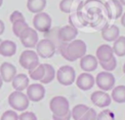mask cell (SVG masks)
Returning <instances> with one entry per match:
<instances>
[{"instance_id":"1","label":"cell","mask_w":125,"mask_h":120,"mask_svg":"<svg viewBox=\"0 0 125 120\" xmlns=\"http://www.w3.org/2000/svg\"><path fill=\"white\" fill-rule=\"evenodd\" d=\"M87 52V45L81 39H74L71 42H64L59 50L61 56L68 60L74 61L76 60H80L82 57L86 55Z\"/></svg>"},{"instance_id":"2","label":"cell","mask_w":125,"mask_h":120,"mask_svg":"<svg viewBox=\"0 0 125 120\" xmlns=\"http://www.w3.org/2000/svg\"><path fill=\"white\" fill-rule=\"evenodd\" d=\"M10 106L16 111H24L29 105V100L26 94L20 91H14L8 98Z\"/></svg>"},{"instance_id":"3","label":"cell","mask_w":125,"mask_h":120,"mask_svg":"<svg viewBox=\"0 0 125 120\" xmlns=\"http://www.w3.org/2000/svg\"><path fill=\"white\" fill-rule=\"evenodd\" d=\"M50 109L54 115L62 116L65 115L70 111L69 108V101L66 98L62 96H56L54 97L49 103Z\"/></svg>"},{"instance_id":"4","label":"cell","mask_w":125,"mask_h":120,"mask_svg":"<svg viewBox=\"0 0 125 120\" xmlns=\"http://www.w3.org/2000/svg\"><path fill=\"white\" fill-rule=\"evenodd\" d=\"M56 78L61 85L69 86L72 83H74L76 79L75 70L70 65H62L56 72Z\"/></svg>"},{"instance_id":"5","label":"cell","mask_w":125,"mask_h":120,"mask_svg":"<svg viewBox=\"0 0 125 120\" xmlns=\"http://www.w3.org/2000/svg\"><path fill=\"white\" fill-rule=\"evenodd\" d=\"M95 84L101 91H110L114 88L115 85V77L111 72L102 71L99 72L95 78Z\"/></svg>"},{"instance_id":"6","label":"cell","mask_w":125,"mask_h":120,"mask_svg":"<svg viewBox=\"0 0 125 120\" xmlns=\"http://www.w3.org/2000/svg\"><path fill=\"white\" fill-rule=\"evenodd\" d=\"M19 62L21 67L27 70H32L39 64V57L36 52L32 50H25L21 54Z\"/></svg>"},{"instance_id":"7","label":"cell","mask_w":125,"mask_h":120,"mask_svg":"<svg viewBox=\"0 0 125 120\" xmlns=\"http://www.w3.org/2000/svg\"><path fill=\"white\" fill-rule=\"evenodd\" d=\"M32 21H33V27L37 32L39 31L42 33H46L51 29L52 19L45 12L35 14Z\"/></svg>"},{"instance_id":"8","label":"cell","mask_w":125,"mask_h":120,"mask_svg":"<svg viewBox=\"0 0 125 120\" xmlns=\"http://www.w3.org/2000/svg\"><path fill=\"white\" fill-rule=\"evenodd\" d=\"M35 48H36V53L38 57L43 58V59L52 58L56 53L55 45L52 43V41H50L47 38H43L39 40Z\"/></svg>"},{"instance_id":"9","label":"cell","mask_w":125,"mask_h":120,"mask_svg":"<svg viewBox=\"0 0 125 120\" xmlns=\"http://www.w3.org/2000/svg\"><path fill=\"white\" fill-rule=\"evenodd\" d=\"M21 44L29 49H32L34 47H36L37 43H38V33L34 28L31 27H27L26 29L23 30V32L21 34V36L19 37Z\"/></svg>"},{"instance_id":"10","label":"cell","mask_w":125,"mask_h":120,"mask_svg":"<svg viewBox=\"0 0 125 120\" xmlns=\"http://www.w3.org/2000/svg\"><path fill=\"white\" fill-rule=\"evenodd\" d=\"M26 96L33 102L40 101L45 97V88L41 83H32L26 88Z\"/></svg>"},{"instance_id":"11","label":"cell","mask_w":125,"mask_h":120,"mask_svg":"<svg viewBox=\"0 0 125 120\" xmlns=\"http://www.w3.org/2000/svg\"><path fill=\"white\" fill-rule=\"evenodd\" d=\"M111 97L104 91H95L91 95V101L98 107H106L111 103Z\"/></svg>"},{"instance_id":"12","label":"cell","mask_w":125,"mask_h":120,"mask_svg":"<svg viewBox=\"0 0 125 120\" xmlns=\"http://www.w3.org/2000/svg\"><path fill=\"white\" fill-rule=\"evenodd\" d=\"M76 86L82 91H88L93 88L95 84V78L90 72H82L75 79Z\"/></svg>"},{"instance_id":"13","label":"cell","mask_w":125,"mask_h":120,"mask_svg":"<svg viewBox=\"0 0 125 120\" xmlns=\"http://www.w3.org/2000/svg\"><path fill=\"white\" fill-rule=\"evenodd\" d=\"M17 75V68L14 64L11 62H3L0 65V76L3 80V82L10 83L14 79V77Z\"/></svg>"},{"instance_id":"14","label":"cell","mask_w":125,"mask_h":120,"mask_svg":"<svg viewBox=\"0 0 125 120\" xmlns=\"http://www.w3.org/2000/svg\"><path fill=\"white\" fill-rule=\"evenodd\" d=\"M77 34H78L77 28L71 24L59 27V37L62 42H66V43L71 42L76 38Z\"/></svg>"},{"instance_id":"15","label":"cell","mask_w":125,"mask_h":120,"mask_svg":"<svg viewBox=\"0 0 125 120\" xmlns=\"http://www.w3.org/2000/svg\"><path fill=\"white\" fill-rule=\"evenodd\" d=\"M96 58L99 62H105L114 58V53L112 47L108 44H102L97 48Z\"/></svg>"},{"instance_id":"16","label":"cell","mask_w":125,"mask_h":120,"mask_svg":"<svg viewBox=\"0 0 125 120\" xmlns=\"http://www.w3.org/2000/svg\"><path fill=\"white\" fill-rule=\"evenodd\" d=\"M105 8L107 10L109 19L111 20H117L121 18L123 14V6L118 0H108L105 3Z\"/></svg>"},{"instance_id":"17","label":"cell","mask_w":125,"mask_h":120,"mask_svg":"<svg viewBox=\"0 0 125 120\" xmlns=\"http://www.w3.org/2000/svg\"><path fill=\"white\" fill-rule=\"evenodd\" d=\"M102 38L106 42H114L120 36L119 27L115 24H109L104 26L101 32Z\"/></svg>"},{"instance_id":"18","label":"cell","mask_w":125,"mask_h":120,"mask_svg":"<svg viewBox=\"0 0 125 120\" xmlns=\"http://www.w3.org/2000/svg\"><path fill=\"white\" fill-rule=\"evenodd\" d=\"M98 60L96 56L93 55H85L80 59V67L84 72H92L96 70L98 67Z\"/></svg>"},{"instance_id":"19","label":"cell","mask_w":125,"mask_h":120,"mask_svg":"<svg viewBox=\"0 0 125 120\" xmlns=\"http://www.w3.org/2000/svg\"><path fill=\"white\" fill-rule=\"evenodd\" d=\"M11 83L15 91L22 92L29 86V77L24 73H19L14 77Z\"/></svg>"},{"instance_id":"20","label":"cell","mask_w":125,"mask_h":120,"mask_svg":"<svg viewBox=\"0 0 125 120\" xmlns=\"http://www.w3.org/2000/svg\"><path fill=\"white\" fill-rule=\"evenodd\" d=\"M17 52V44L12 40H4L0 44V55L3 57H12Z\"/></svg>"},{"instance_id":"21","label":"cell","mask_w":125,"mask_h":120,"mask_svg":"<svg viewBox=\"0 0 125 120\" xmlns=\"http://www.w3.org/2000/svg\"><path fill=\"white\" fill-rule=\"evenodd\" d=\"M45 38L49 39L50 41H52V43L55 45L56 47V52H59L60 48L62 47V45L64 43L62 42L60 37H59V27H55V28H51L48 32L45 33Z\"/></svg>"},{"instance_id":"22","label":"cell","mask_w":125,"mask_h":120,"mask_svg":"<svg viewBox=\"0 0 125 120\" xmlns=\"http://www.w3.org/2000/svg\"><path fill=\"white\" fill-rule=\"evenodd\" d=\"M46 4H47L46 0H27L26 7L30 13L38 14L43 12V10L46 7Z\"/></svg>"},{"instance_id":"23","label":"cell","mask_w":125,"mask_h":120,"mask_svg":"<svg viewBox=\"0 0 125 120\" xmlns=\"http://www.w3.org/2000/svg\"><path fill=\"white\" fill-rule=\"evenodd\" d=\"M111 100L117 103L125 102V85H118L111 90Z\"/></svg>"},{"instance_id":"24","label":"cell","mask_w":125,"mask_h":120,"mask_svg":"<svg viewBox=\"0 0 125 120\" xmlns=\"http://www.w3.org/2000/svg\"><path fill=\"white\" fill-rule=\"evenodd\" d=\"M112 50L114 55L118 57L125 56V36H119L114 42L112 46Z\"/></svg>"},{"instance_id":"25","label":"cell","mask_w":125,"mask_h":120,"mask_svg":"<svg viewBox=\"0 0 125 120\" xmlns=\"http://www.w3.org/2000/svg\"><path fill=\"white\" fill-rule=\"evenodd\" d=\"M44 67H45V73H44V76L41 79L40 83L41 84H49L55 79L56 71H55V68L53 67V65H51L49 63H44Z\"/></svg>"},{"instance_id":"26","label":"cell","mask_w":125,"mask_h":120,"mask_svg":"<svg viewBox=\"0 0 125 120\" xmlns=\"http://www.w3.org/2000/svg\"><path fill=\"white\" fill-rule=\"evenodd\" d=\"M45 73V67H44V63H39L34 69L32 70H28V75L29 78H31L34 81H41V79L43 78Z\"/></svg>"},{"instance_id":"27","label":"cell","mask_w":125,"mask_h":120,"mask_svg":"<svg viewBox=\"0 0 125 120\" xmlns=\"http://www.w3.org/2000/svg\"><path fill=\"white\" fill-rule=\"evenodd\" d=\"M88 109H89V106L86 104H82V103L76 104L70 110L71 111V118H73V120H80L81 117L86 113V111Z\"/></svg>"},{"instance_id":"28","label":"cell","mask_w":125,"mask_h":120,"mask_svg":"<svg viewBox=\"0 0 125 120\" xmlns=\"http://www.w3.org/2000/svg\"><path fill=\"white\" fill-rule=\"evenodd\" d=\"M27 27H28V24L25 21V20H17L15 22H13L12 29H13L14 34L17 37H20L21 34L23 32V30L26 29Z\"/></svg>"},{"instance_id":"29","label":"cell","mask_w":125,"mask_h":120,"mask_svg":"<svg viewBox=\"0 0 125 120\" xmlns=\"http://www.w3.org/2000/svg\"><path fill=\"white\" fill-rule=\"evenodd\" d=\"M75 0H61L60 4H59V8L60 10L62 12V13H65V14H69L71 12V9H72V5H73V2Z\"/></svg>"},{"instance_id":"30","label":"cell","mask_w":125,"mask_h":120,"mask_svg":"<svg viewBox=\"0 0 125 120\" xmlns=\"http://www.w3.org/2000/svg\"><path fill=\"white\" fill-rule=\"evenodd\" d=\"M115 116L114 113L109 109H104L97 115L96 120H114Z\"/></svg>"},{"instance_id":"31","label":"cell","mask_w":125,"mask_h":120,"mask_svg":"<svg viewBox=\"0 0 125 120\" xmlns=\"http://www.w3.org/2000/svg\"><path fill=\"white\" fill-rule=\"evenodd\" d=\"M100 65L102 66V68L104 70V71H112L116 68V65H117V61H116V59L115 58H112L110 60L108 61H105V62H99Z\"/></svg>"},{"instance_id":"32","label":"cell","mask_w":125,"mask_h":120,"mask_svg":"<svg viewBox=\"0 0 125 120\" xmlns=\"http://www.w3.org/2000/svg\"><path fill=\"white\" fill-rule=\"evenodd\" d=\"M0 120H19V115L16 110H6L1 115Z\"/></svg>"},{"instance_id":"33","label":"cell","mask_w":125,"mask_h":120,"mask_svg":"<svg viewBox=\"0 0 125 120\" xmlns=\"http://www.w3.org/2000/svg\"><path fill=\"white\" fill-rule=\"evenodd\" d=\"M97 115H98V113L96 112V110L94 108H92V107H89V109L81 117L80 120H96L97 119Z\"/></svg>"},{"instance_id":"34","label":"cell","mask_w":125,"mask_h":120,"mask_svg":"<svg viewBox=\"0 0 125 120\" xmlns=\"http://www.w3.org/2000/svg\"><path fill=\"white\" fill-rule=\"evenodd\" d=\"M19 120H37V117L31 111H23L19 115Z\"/></svg>"},{"instance_id":"35","label":"cell","mask_w":125,"mask_h":120,"mask_svg":"<svg viewBox=\"0 0 125 120\" xmlns=\"http://www.w3.org/2000/svg\"><path fill=\"white\" fill-rule=\"evenodd\" d=\"M25 20L24 19V16L20 11H14L11 14V16H10V21L13 23V22H15L17 20Z\"/></svg>"},{"instance_id":"36","label":"cell","mask_w":125,"mask_h":120,"mask_svg":"<svg viewBox=\"0 0 125 120\" xmlns=\"http://www.w3.org/2000/svg\"><path fill=\"white\" fill-rule=\"evenodd\" d=\"M53 120H70L71 118V111H69L68 113H66L65 115H62V116H57V115H54L52 116Z\"/></svg>"},{"instance_id":"37","label":"cell","mask_w":125,"mask_h":120,"mask_svg":"<svg viewBox=\"0 0 125 120\" xmlns=\"http://www.w3.org/2000/svg\"><path fill=\"white\" fill-rule=\"evenodd\" d=\"M4 30H5V24H4L3 20H0V35H2V34H3Z\"/></svg>"},{"instance_id":"38","label":"cell","mask_w":125,"mask_h":120,"mask_svg":"<svg viewBox=\"0 0 125 120\" xmlns=\"http://www.w3.org/2000/svg\"><path fill=\"white\" fill-rule=\"evenodd\" d=\"M120 21H121V24L125 27V13L122 14V16H121V20H120Z\"/></svg>"},{"instance_id":"39","label":"cell","mask_w":125,"mask_h":120,"mask_svg":"<svg viewBox=\"0 0 125 120\" xmlns=\"http://www.w3.org/2000/svg\"><path fill=\"white\" fill-rule=\"evenodd\" d=\"M120 3H121V5L122 6H125V0H118Z\"/></svg>"},{"instance_id":"40","label":"cell","mask_w":125,"mask_h":120,"mask_svg":"<svg viewBox=\"0 0 125 120\" xmlns=\"http://www.w3.org/2000/svg\"><path fill=\"white\" fill-rule=\"evenodd\" d=\"M2 86H3V80H2V78H1V76H0V89L2 88Z\"/></svg>"},{"instance_id":"41","label":"cell","mask_w":125,"mask_h":120,"mask_svg":"<svg viewBox=\"0 0 125 120\" xmlns=\"http://www.w3.org/2000/svg\"><path fill=\"white\" fill-rule=\"evenodd\" d=\"M123 72H124V74H125V63L123 64Z\"/></svg>"},{"instance_id":"42","label":"cell","mask_w":125,"mask_h":120,"mask_svg":"<svg viewBox=\"0 0 125 120\" xmlns=\"http://www.w3.org/2000/svg\"><path fill=\"white\" fill-rule=\"evenodd\" d=\"M2 4H3V0H0V7L2 6Z\"/></svg>"},{"instance_id":"43","label":"cell","mask_w":125,"mask_h":120,"mask_svg":"<svg viewBox=\"0 0 125 120\" xmlns=\"http://www.w3.org/2000/svg\"><path fill=\"white\" fill-rule=\"evenodd\" d=\"M1 42H2V40H1V39H0V44H1Z\"/></svg>"}]
</instances>
